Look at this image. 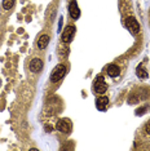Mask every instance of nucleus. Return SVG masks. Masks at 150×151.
<instances>
[{"label": "nucleus", "instance_id": "nucleus-1", "mask_svg": "<svg viewBox=\"0 0 150 151\" xmlns=\"http://www.w3.org/2000/svg\"><path fill=\"white\" fill-rule=\"evenodd\" d=\"M65 74H66V66L62 65V63L57 65V66L54 67V70L52 71V74H50V81L56 83V81L61 80V79L63 78Z\"/></svg>", "mask_w": 150, "mask_h": 151}, {"label": "nucleus", "instance_id": "nucleus-2", "mask_svg": "<svg viewBox=\"0 0 150 151\" xmlns=\"http://www.w3.org/2000/svg\"><path fill=\"white\" fill-rule=\"evenodd\" d=\"M125 26H127V29L133 34V35L140 32V23L137 22V19H136L135 17H128V18L125 19Z\"/></svg>", "mask_w": 150, "mask_h": 151}, {"label": "nucleus", "instance_id": "nucleus-3", "mask_svg": "<svg viewBox=\"0 0 150 151\" xmlns=\"http://www.w3.org/2000/svg\"><path fill=\"white\" fill-rule=\"evenodd\" d=\"M71 128H73V124L69 119H61L58 123H57V129L60 130L61 133H65V134H69L71 132Z\"/></svg>", "mask_w": 150, "mask_h": 151}, {"label": "nucleus", "instance_id": "nucleus-4", "mask_svg": "<svg viewBox=\"0 0 150 151\" xmlns=\"http://www.w3.org/2000/svg\"><path fill=\"white\" fill-rule=\"evenodd\" d=\"M106 89H107V85L104 81V78H102V76H97L96 83H94V93L102 94V93H105V92H106Z\"/></svg>", "mask_w": 150, "mask_h": 151}, {"label": "nucleus", "instance_id": "nucleus-5", "mask_svg": "<svg viewBox=\"0 0 150 151\" xmlns=\"http://www.w3.org/2000/svg\"><path fill=\"white\" fill-rule=\"evenodd\" d=\"M75 35V27L74 26H67L65 29V31L62 32V42L63 43H70L74 39Z\"/></svg>", "mask_w": 150, "mask_h": 151}, {"label": "nucleus", "instance_id": "nucleus-6", "mask_svg": "<svg viewBox=\"0 0 150 151\" xmlns=\"http://www.w3.org/2000/svg\"><path fill=\"white\" fill-rule=\"evenodd\" d=\"M29 68L31 73H39V71L43 68V61L40 60V58H34V60L30 61Z\"/></svg>", "mask_w": 150, "mask_h": 151}, {"label": "nucleus", "instance_id": "nucleus-7", "mask_svg": "<svg viewBox=\"0 0 150 151\" xmlns=\"http://www.w3.org/2000/svg\"><path fill=\"white\" fill-rule=\"evenodd\" d=\"M69 13H70L71 18H74V19L79 18L80 11H79V8H78V3L75 1V0H73V1L70 3V5H69Z\"/></svg>", "mask_w": 150, "mask_h": 151}, {"label": "nucleus", "instance_id": "nucleus-8", "mask_svg": "<svg viewBox=\"0 0 150 151\" xmlns=\"http://www.w3.org/2000/svg\"><path fill=\"white\" fill-rule=\"evenodd\" d=\"M107 75L109 76H111V78H117L119 76V74H120V70H119V67L117 66V65H109L107 66Z\"/></svg>", "mask_w": 150, "mask_h": 151}, {"label": "nucleus", "instance_id": "nucleus-9", "mask_svg": "<svg viewBox=\"0 0 150 151\" xmlns=\"http://www.w3.org/2000/svg\"><path fill=\"white\" fill-rule=\"evenodd\" d=\"M107 104H109V99L106 97H100L96 99V107L100 110V111H104V110L106 109Z\"/></svg>", "mask_w": 150, "mask_h": 151}, {"label": "nucleus", "instance_id": "nucleus-10", "mask_svg": "<svg viewBox=\"0 0 150 151\" xmlns=\"http://www.w3.org/2000/svg\"><path fill=\"white\" fill-rule=\"evenodd\" d=\"M49 43V36L48 35H42L38 39V48L39 49H44Z\"/></svg>", "mask_w": 150, "mask_h": 151}, {"label": "nucleus", "instance_id": "nucleus-11", "mask_svg": "<svg viewBox=\"0 0 150 151\" xmlns=\"http://www.w3.org/2000/svg\"><path fill=\"white\" fill-rule=\"evenodd\" d=\"M136 74H137V76H138V78H141V79L148 78V71L144 70L142 65H140V66L137 67V70H136Z\"/></svg>", "mask_w": 150, "mask_h": 151}, {"label": "nucleus", "instance_id": "nucleus-12", "mask_svg": "<svg viewBox=\"0 0 150 151\" xmlns=\"http://www.w3.org/2000/svg\"><path fill=\"white\" fill-rule=\"evenodd\" d=\"M13 5H14V0H3V8L6 11L13 8Z\"/></svg>", "mask_w": 150, "mask_h": 151}, {"label": "nucleus", "instance_id": "nucleus-13", "mask_svg": "<svg viewBox=\"0 0 150 151\" xmlns=\"http://www.w3.org/2000/svg\"><path fill=\"white\" fill-rule=\"evenodd\" d=\"M145 130L148 132V134H150V122H148V124L145 125Z\"/></svg>", "mask_w": 150, "mask_h": 151}, {"label": "nucleus", "instance_id": "nucleus-14", "mask_svg": "<svg viewBox=\"0 0 150 151\" xmlns=\"http://www.w3.org/2000/svg\"><path fill=\"white\" fill-rule=\"evenodd\" d=\"M144 111H145V107H142V109H140L137 112H136V115H142L144 114Z\"/></svg>", "mask_w": 150, "mask_h": 151}]
</instances>
